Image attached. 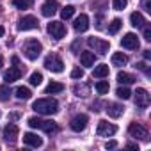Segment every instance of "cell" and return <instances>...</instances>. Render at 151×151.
<instances>
[{"instance_id":"cell-1","label":"cell","mask_w":151,"mask_h":151,"mask_svg":"<svg viewBox=\"0 0 151 151\" xmlns=\"http://www.w3.org/2000/svg\"><path fill=\"white\" fill-rule=\"evenodd\" d=\"M32 109L37 112V114H43V116H53L59 112V103L57 100L53 98H41V100H36L32 103Z\"/></svg>"},{"instance_id":"cell-2","label":"cell","mask_w":151,"mask_h":151,"mask_svg":"<svg viewBox=\"0 0 151 151\" xmlns=\"http://www.w3.org/2000/svg\"><path fill=\"white\" fill-rule=\"evenodd\" d=\"M41 52H43V45H41L37 39H29V41H25V45H23V53H25V57H27L29 60H36V59L41 55Z\"/></svg>"},{"instance_id":"cell-3","label":"cell","mask_w":151,"mask_h":151,"mask_svg":"<svg viewBox=\"0 0 151 151\" xmlns=\"http://www.w3.org/2000/svg\"><path fill=\"white\" fill-rule=\"evenodd\" d=\"M45 68L50 69L52 73H62L64 71V62H62V59L57 53H50L45 59Z\"/></svg>"},{"instance_id":"cell-4","label":"cell","mask_w":151,"mask_h":151,"mask_svg":"<svg viewBox=\"0 0 151 151\" xmlns=\"http://www.w3.org/2000/svg\"><path fill=\"white\" fill-rule=\"evenodd\" d=\"M87 45H89L94 52H98L100 55H105V53L109 52V48H110L109 41L100 39V37H89V39H87Z\"/></svg>"},{"instance_id":"cell-5","label":"cell","mask_w":151,"mask_h":151,"mask_svg":"<svg viewBox=\"0 0 151 151\" xmlns=\"http://www.w3.org/2000/svg\"><path fill=\"white\" fill-rule=\"evenodd\" d=\"M46 30H48V34H50L53 39H62V37L66 36V27H64V23H60V22H50L48 27H46Z\"/></svg>"},{"instance_id":"cell-6","label":"cell","mask_w":151,"mask_h":151,"mask_svg":"<svg viewBox=\"0 0 151 151\" xmlns=\"http://www.w3.org/2000/svg\"><path fill=\"white\" fill-rule=\"evenodd\" d=\"M116 132H117V126H116V124L107 123V121H100V123H98L96 133H98L100 137H112Z\"/></svg>"},{"instance_id":"cell-7","label":"cell","mask_w":151,"mask_h":151,"mask_svg":"<svg viewBox=\"0 0 151 151\" xmlns=\"http://www.w3.org/2000/svg\"><path fill=\"white\" fill-rule=\"evenodd\" d=\"M87 123H89V117H87L86 114H78V116H75V117L71 119L69 126H71L73 132H84L86 126H87Z\"/></svg>"},{"instance_id":"cell-8","label":"cell","mask_w":151,"mask_h":151,"mask_svg":"<svg viewBox=\"0 0 151 151\" xmlns=\"http://www.w3.org/2000/svg\"><path fill=\"white\" fill-rule=\"evenodd\" d=\"M128 132H130V135L135 137V139H140V140H147V139H149L147 130H146L142 124H139V123H132V124L128 126Z\"/></svg>"},{"instance_id":"cell-9","label":"cell","mask_w":151,"mask_h":151,"mask_svg":"<svg viewBox=\"0 0 151 151\" xmlns=\"http://www.w3.org/2000/svg\"><path fill=\"white\" fill-rule=\"evenodd\" d=\"M133 94H135V105H137L139 109H146V107L149 105V93H147L146 89L139 87Z\"/></svg>"},{"instance_id":"cell-10","label":"cell","mask_w":151,"mask_h":151,"mask_svg":"<svg viewBox=\"0 0 151 151\" xmlns=\"http://www.w3.org/2000/svg\"><path fill=\"white\" fill-rule=\"evenodd\" d=\"M18 126L16 124H13V123H9V124H6L4 126V139L9 142V144H14L16 142V139H18Z\"/></svg>"},{"instance_id":"cell-11","label":"cell","mask_w":151,"mask_h":151,"mask_svg":"<svg viewBox=\"0 0 151 151\" xmlns=\"http://www.w3.org/2000/svg\"><path fill=\"white\" fill-rule=\"evenodd\" d=\"M57 9H59V2H57V0H46V2L41 6V14L50 18V16H53L57 13Z\"/></svg>"},{"instance_id":"cell-12","label":"cell","mask_w":151,"mask_h":151,"mask_svg":"<svg viewBox=\"0 0 151 151\" xmlns=\"http://www.w3.org/2000/svg\"><path fill=\"white\" fill-rule=\"evenodd\" d=\"M37 20L34 16H23L20 22H18V30H32V29H37Z\"/></svg>"},{"instance_id":"cell-13","label":"cell","mask_w":151,"mask_h":151,"mask_svg":"<svg viewBox=\"0 0 151 151\" xmlns=\"http://www.w3.org/2000/svg\"><path fill=\"white\" fill-rule=\"evenodd\" d=\"M121 46L126 48V50H137V48H139V39H137V36L132 34V32H128V34L121 39Z\"/></svg>"},{"instance_id":"cell-14","label":"cell","mask_w":151,"mask_h":151,"mask_svg":"<svg viewBox=\"0 0 151 151\" xmlns=\"http://www.w3.org/2000/svg\"><path fill=\"white\" fill-rule=\"evenodd\" d=\"M73 29L77 30V32H86V30L89 29V16H87V14H80L77 20H75Z\"/></svg>"},{"instance_id":"cell-15","label":"cell","mask_w":151,"mask_h":151,"mask_svg":"<svg viewBox=\"0 0 151 151\" xmlns=\"http://www.w3.org/2000/svg\"><path fill=\"white\" fill-rule=\"evenodd\" d=\"M23 144L25 146H30V147H39V146H43V139L41 137H37L36 133H25L23 135Z\"/></svg>"},{"instance_id":"cell-16","label":"cell","mask_w":151,"mask_h":151,"mask_svg":"<svg viewBox=\"0 0 151 151\" xmlns=\"http://www.w3.org/2000/svg\"><path fill=\"white\" fill-rule=\"evenodd\" d=\"M20 77H22V69H20V68H9V69L4 73V80H6L7 84H13V82L20 80Z\"/></svg>"},{"instance_id":"cell-17","label":"cell","mask_w":151,"mask_h":151,"mask_svg":"<svg viewBox=\"0 0 151 151\" xmlns=\"http://www.w3.org/2000/svg\"><path fill=\"white\" fill-rule=\"evenodd\" d=\"M107 114L110 116V117H121L123 114H124V107L123 105H119V103H110L109 107H107Z\"/></svg>"},{"instance_id":"cell-18","label":"cell","mask_w":151,"mask_h":151,"mask_svg":"<svg viewBox=\"0 0 151 151\" xmlns=\"http://www.w3.org/2000/svg\"><path fill=\"white\" fill-rule=\"evenodd\" d=\"M94 60H96L94 52H82V53H80V62H82V66L91 68V66H94Z\"/></svg>"},{"instance_id":"cell-19","label":"cell","mask_w":151,"mask_h":151,"mask_svg":"<svg viewBox=\"0 0 151 151\" xmlns=\"http://www.w3.org/2000/svg\"><path fill=\"white\" fill-rule=\"evenodd\" d=\"M137 78L133 77V75H130V73H126V71H119L117 73V82L119 84H124V86H128V84H133Z\"/></svg>"},{"instance_id":"cell-20","label":"cell","mask_w":151,"mask_h":151,"mask_svg":"<svg viewBox=\"0 0 151 151\" xmlns=\"http://www.w3.org/2000/svg\"><path fill=\"white\" fill-rule=\"evenodd\" d=\"M130 22H132V25L133 27H144V23H146V20H144V16H142V13H139V11H135V13H132L130 14Z\"/></svg>"},{"instance_id":"cell-21","label":"cell","mask_w":151,"mask_h":151,"mask_svg":"<svg viewBox=\"0 0 151 151\" xmlns=\"http://www.w3.org/2000/svg\"><path fill=\"white\" fill-rule=\"evenodd\" d=\"M62 91H64V86L60 82H50L45 89L46 94H57V93H62Z\"/></svg>"},{"instance_id":"cell-22","label":"cell","mask_w":151,"mask_h":151,"mask_svg":"<svg viewBox=\"0 0 151 151\" xmlns=\"http://www.w3.org/2000/svg\"><path fill=\"white\" fill-rule=\"evenodd\" d=\"M39 128H41L43 132H46V133H52V132H57V123L52 121V119H43Z\"/></svg>"},{"instance_id":"cell-23","label":"cell","mask_w":151,"mask_h":151,"mask_svg":"<svg viewBox=\"0 0 151 151\" xmlns=\"http://www.w3.org/2000/svg\"><path fill=\"white\" fill-rule=\"evenodd\" d=\"M93 77H96V78H105V77H109V66H107V64L96 66L94 71H93Z\"/></svg>"},{"instance_id":"cell-24","label":"cell","mask_w":151,"mask_h":151,"mask_svg":"<svg viewBox=\"0 0 151 151\" xmlns=\"http://www.w3.org/2000/svg\"><path fill=\"white\" fill-rule=\"evenodd\" d=\"M128 62V57L123 53V52H116L114 55H112V64L114 66H124Z\"/></svg>"},{"instance_id":"cell-25","label":"cell","mask_w":151,"mask_h":151,"mask_svg":"<svg viewBox=\"0 0 151 151\" xmlns=\"http://www.w3.org/2000/svg\"><path fill=\"white\" fill-rule=\"evenodd\" d=\"M73 93L77 94V96L86 98V96L89 94V86H87V84H77V86L73 87Z\"/></svg>"},{"instance_id":"cell-26","label":"cell","mask_w":151,"mask_h":151,"mask_svg":"<svg viewBox=\"0 0 151 151\" xmlns=\"http://www.w3.org/2000/svg\"><path fill=\"white\" fill-rule=\"evenodd\" d=\"M121 25H123V22L119 20V18H114L110 23H109V34H117L119 32V29H121Z\"/></svg>"},{"instance_id":"cell-27","label":"cell","mask_w":151,"mask_h":151,"mask_svg":"<svg viewBox=\"0 0 151 151\" xmlns=\"http://www.w3.org/2000/svg\"><path fill=\"white\" fill-rule=\"evenodd\" d=\"M30 96H32V93H30L29 87H18L16 89V98L18 100H29Z\"/></svg>"},{"instance_id":"cell-28","label":"cell","mask_w":151,"mask_h":151,"mask_svg":"<svg viewBox=\"0 0 151 151\" xmlns=\"http://www.w3.org/2000/svg\"><path fill=\"white\" fill-rule=\"evenodd\" d=\"M73 14H75V7H73V6H66V7H62V11H60V18H62V20H69Z\"/></svg>"},{"instance_id":"cell-29","label":"cell","mask_w":151,"mask_h":151,"mask_svg":"<svg viewBox=\"0 0 151 151\" xmlns=\"http://www.w3.org/2000/svg\"><path fill=\"white\" fill-rule=\"evenodd\" d=\"M29 82H30V86H39V84L43 82V75H41L39 71H34V73L30 75V78H29Z\"/></svg>"},{"instance_id":"cell-30","label":"cell","mask_w":151,"mask_h":151,"mask_svg":"<svg viewBox=\"0 0 151 151\" xmlns=\"http://www.w3.org/2000/svg\"><path fill=\"white\" fill-rule=\"evenodd\" d=\"M109 82H105V80H100L98 84H96V91H98V94H107L109 93Z\"/></svg>"},{"instance_id":"cell-31","label":"cell","mask_w":151,"mask_h":151,"mask_svg":"<svg viewBox=\"0 0 151 151\" xmlns=\"http://www.w3.org/2000/svg\"><path fill=\"white\" fill-rule=\"evenodd\" d=\"M11 96V89L7 86H0V101H7Z\"/></svg>"},{"instance_id":"cell-32","label":"cell","mask_w":151,"mask_h":151,"mask_svg":"<svg viewBox=\"0 0 151 151\" xmlns=\"http://www.w3.org/2000/svg\"><path fill=\"white\" fill-rule=\"evenodd\" d=\"M116 94H117V98H121V100H128V98L132 96V93H130L128 87H119V89L116 91Z\"/></svg>"},{"instance_id":"cell-33","label":"cell","mask_w":151,"mask_h":151,"mask_svg":"<svg viewBox=\"0 0 151 151\" xmlns=\"http://www.w3.org/2000/svg\"><path fill=\"white\" fill-rule=\"evenodd\" d=\"M112 6H114L116 11H123L128 6V0H112Z\"/></svg>"},{"instance_id":"cell-34","label":"cell","mask_w":151,"mask_h":151,"mask_svg":"<svg viewBox=\"0 0 151 151\" xmlns=\"http://www.w3.org/2000/svg\"><path fill=\"white\" fill-rule=\"evenodd\" d=\"M13 4L18 9H29L30 7V0H13Z\"/></svg>"},{"instance_id":"cell-35","label":"cell","mask_w":151,"mask_h":151,"mask_svg":"<svg viewBox=\"0 0 151 151\" xmlns=\"http://www.w3.org/2000/svg\"><path fill=\"white\" fill-rule=\"evenodd\" d=\"M41 121L43 119H39V117H29V126L30 128H39L41 126Z\"/></svg>"},{"instance_id":"cell-36","label":"cell","mask_w":151,"mask_h":151,"mask_svg":"<svg viewBox=\"0 0 151 151\" xmlns=\"http://www.w3.org/2000/svg\"><path fill=\"white\" fill-rule=\"evenodd\" d=\"M71 77H73V78H82V77H84V69L75 68V69L71 71Z\"/></svg>"},{"instance_id":"cell-37","label":"cell","mask_w":151,"mask_h":151,"mask_svg":"<svg viewBox=\"0 0 151 151\" xmlns=\"http://www.w3.org/2000/svg\"><path fill=\"white\" fill-rule=\"evenodd\" d=\"M144 39H146V41H151V27H149V25L144 27Z\"/></svg>"},{"instance_id":"cell-38","label":"cell","mask_w":151,"mask_h":151,"mask_svg":"<svg viewBox=\"0 0 151 151\" xmlns=\"http://www.w3.org/2000/svg\"><path fill=\"white\" fill-rule=\"evenodd\" d=\"M142 7H144L147 13H151V0H142Z\"/></svg>"},{"instance_id":"cell-39","label":"cell","mask_w":151,"mask_h":151,"mask_svg":"<svg viewBox=\"0 0 151 151\" xmlns=\"http://www.w3.org/2000/svg\"><path fill=\"white\" fill-rule=\"evenodd\" d=\"M135 68H137V69H140V71H144V73H147V66H146V62H139Z\"/></svg>"},{"instance_id":"cell-40","label":"cell","mask_w":151,"mask_h":151,"mask_svg":"<svg viewBox=\"0 0 151 151\" xmlns=\"http://www.w3.org/2000/svg\"><path fill=\"white\" fill-rule=\"evenodd\" d=\"M116 146H117V142H116V140H110V142H107V144H105V147H107V149H114Z\"/></svg>"},{"instance_id":"cell-41","label":"cell","mask_w":151,"mask_h":151,"mask_svg":"<svg viewBox=\"0 0 151 151\" xmlns=\"http://www.w3.org/2000/svg\"><path fill=\"white\" fill-rule=\"evenodd\" d=\"M144 59L147 60V59H151V53H149V50H144Z\"/></svg>"},{"instance_id":"cell-42","label":"cell","mask_w":151,"mask_h":151,"mask_svg":"<svg viewBox=\"0 0 151 151\" xmlns=\"http://www.w3.org/2000/svg\"><path fill=\"white\" fill-rule=\"evenodd\" d=\"M126 147H128V149H139L137 144H126Z\"/></svg>"},{"instance_id":"cell-43","label":"cell","mask_w":151,"mask_h":151,"mask_svg":"<svg viewBox=\"0 0 151 151\" xmlns=\"http://www.w3.org/2000/svg\"><path fill=\"white\" fill-rule=\"evenodd\" d=\"M96 22H98V23H96V27H98V29H101V16H98V18H96Z\"/></svg>"},{"instance_id":"cell-44","label":"cell","mask_w":151,"mask_h":151,"mask_svg":"<svg viewBox=\"0 0 151 151\" xmlns=\"http://www.w3.org/2000/svg\"><path fill=\"white\" fill-rule=\"evenodd\" d=\"M18 117H20V114H11L9 116V119H18Z\"/></svg>"},{"instance_id":"cell-45","label":"cell","mask_w":151,"mask_h":151,"mask_svg":"<svg viewBox=\"0 0 151 151\" xmlns=\"http://www.w3.org/2000/svg\"><path fill=\"white\" fill-rule=\"evenodd\" d=\"M4 32H6V30H4V27H2V25H0V37H2V36H4Z\"/></svg>"},{"instance_id":"cell-46","label":"cell","mask_w":151,"mask_h":151,"mask_svg":"<svg viewBox=\"0 0 151 151\" xmlns=\"http://www.w3.org/2000/svg\"><path fill=\"white\" fill-rule=\"evenodd\" d=\"M2 64H4V59H2V57H0V69H2Z\"/></svg>"}]
</instances>
